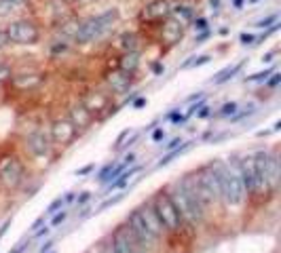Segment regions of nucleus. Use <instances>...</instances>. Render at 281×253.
Listing matches in <instances>:
<instances>
[{
    "mask_svg": "<svg viewBox=\"0 0 281 253\" xmlns=\"http://www.w3.org/2000/svg\"><path fill=\"white\" fill-rule=\"evenodd\" d=\"M172 201L178 209L180 217L190 224H199L203 219V203L196 194V177H186L172 194Z\"/></svg>",
    "mask_w": 281,
    "mask_h": 253,
    "instance_id": "obj_1",
    "label": "nucleus"
},
{
    "mask_svg": "<svg viewBox=\"0 0 281 253\" xmlns=\"http://www.w3.org/2000/svg\"><path fill=\"white\" fill-rule=\"evenodd\" d=\"M119 9H108L104 13L95 17H89L87 21L78 23V30L74 34V40L80 42V45H87V42H93V40H100L104 34H108L115 23L119 21Z\"/></svg>",
    "mask_w": 281,
    "mask_h": 253,
    "instance_id": "obj_2",
    "label": "nucleus"
},
{
    "mask_svg": "<svg viewBox=\"0 0 281 253\" xmlns=\"http://www.w3.org/2000/svg\"><path fill=\"white\" fill-rule=\"evenodd\" d=\"M218 177H220V194L227 201V205L237 207L245 199V186L243 179L239 175V169L235 167H218Z\"/></svg>",
    "mask_w": 281,
    "mask_h": 253,
    "instance_id": "obj_3",
    "label": "nucleus"
},
{
    "mask_svg": "<svg viewBox=\"0 0 281 253\" xmlns=\"http://www.w3.org/2000/svg\"><path fill=\"white\" fill-rule=\"evenodd\" d=\"M196 194H199L201 203H216L222 199L220 194V177H218V167H207L196 177Z\"/></svg>",
    "mask_w": 281,
    "mask_h": 253,
    "instance_id": "obj_4",
    "label": "nucleus"
},
{
    "mask_svg": "<svg viewBox=\"0 0 281 253\" xmlns=\"http://www.w3.org/2000/svg\"><path fill=\"white\" fill-rule=\"evenodd\" d=\"M152 209H154V213H157V217H159L163 228L172 230V232H176L180 228L182 217H180V213H178V209H176V205H174L170 194L159 192L157 199H154V207Z\"/></svg>",
    "mask_w": 281,
    "mask_h": 253,
    "instance_id": "obj_5",
    "label": "nucleus"
},
{
    "mask_svg": "<svg viewBox=\"0 0 281 253\" xmlns=\"http://www.w3.org/2000/svg\"><path fill=\"white\" fill-rule=\"evenodd\" d=\"M7 36L9 42H15V45H36L40 40V32L34 21L30 19H17L7 27Z\"/></svg>",
    "mask_w": 281,
    "mask_h": 253,
    "instance_id": "obj_6",
    "label": "nucleus"
},
{
    "mask_svg": "<svg viewBox=\"0 0 281 253\" xmlns=\"http://www.w3.org/2000/svg\"><path fill=\"white\" fill-rule=\"evenodd\" d=\"M23 179V167L19 163L17 156L7 154V156L0 159V184L5 188H17Z\"/></svg>",
    "mask_w": 281,
    "mask_h": 253,
    "instance_id": "obj_7",
    "label": "nucleus"
},
{
    "mask_svg": "<svg viewBox=\"0 0 281 253\" xmlns=\"http://www.w3.org/2000/svg\"><path fill=\"white\" fill-rule=\"evenodd\" d=\"M112 245L117 247L119 253H148L146 245L139 243L135 234L127 226H121L115 230V234H112Z\"/></svg>",
    "mask_w": 281,
    "mask_h": 253,
    "instance_id": "obj_8",
    "label": "nucleus"
},
{
    "mask_svg": "<svg viewBox=\"0 0 281 253\" xmlns=\"http://www.w3.org/2000/svg\"><path fill=\"white\" fill-rule=\"evenodd\" d=\"M127 228L135 234V238L142 245H146V247H150V245H154L159 241L157 236L152 234V230L148 228V224L144 222V217H142V213H139V209H135L133 213L127 217Z\"/></svg>",
    "mask_w": 281,
    "mask_h": 253,
    "instance_id": "obj_9",
    "label": "nucleus"
},
{
    "mask_svg": "<svg viewBox=\"0 0 281 253\" xmlns=\"http://www.w3.org/2000/svg\"><path fill=\"white\" fill-rule=\"evenodd\" d=\"M51 137H53L55 144L70 146L74 142V137H76V126L70 122V118H58V120H53V124H51Z\"/></svg>",
    "mask_w": 281,
    "mask_h": 253,
    "instance_id": "obj_10",
    "label": "nucleus"
},
{
    "mask_svg": "<svg viewBox=\"0 0 281 253\" xmlns=\"http://www.w3.org/2000/svg\"><path fill=\"white\" fill-rule=\"evenodd\" d=\"M27 148L34 156H47L51 152V139L45 131H34L30 137H27Z\"/></svg>",
    "mask_w": 281,
    "mask_h": 253,
    "instance_id": "obj_11",
    "label": "nucleus"
},
{
    "mask_svg": "<svg viewBox=\"0 0 281 253\" xmlns=\"http://www.w3.org/2000/svg\"><path fill=\"white\" fill-rule=\"evenodd\" d=\"M239 175L243 179L245 190H258V179H256V169H254V156H245L239 165Z\"/></svg>",
    "mask_w": 281,
    "mask_h": 253,
    "instance_id": "obj_12",
    "label": "nucleus"
},
{
    "mask_svg": "<svg viewBox=\"0 0 281 253\" xmlns=\"http://www.w3.org/2000/svg\"><path fill=\"white\" fill-rule=\"evenodd\" d=\"M106 82H108V87L112 89V93H125L129 89V84H131V74L123 72V70H115V72H108Z\"/></svg>",
    "mask_w": 281,
    "mask_h": 253,
    "instance_id": "obj_13",
    "label": "nucleus"
},
{
    "mask_svg": "<svg viewBox=\"0 0 281 253\" xmlns=\"http://www.w3.org/2000/svg\"><path fill=\"white\" fill-rule=\"evenodd\" d=\"M170 11H172V5L167 0H152V3L144 7L142 15L146 19H167L170 17Z\"/></svg>",
    "mask_w": 281,
    "mask_h": 253,
    "instance_id": "obj_14",
    "label": "nucleus"
},
{
    "mask_svg": "<svg viewBox=\"0 0 281 253\" xmlns=\"http://www.w3.org/2000/svg\"><path fill=\"white\" fill-rule=\"evenodd\" d=\"M70 122L76 126V131L87 129V126H91V122H93V114L82 104H78V106H74L72 110H70Z\"/></svg>",
    "mask_w": 281,
    "mask_h": 253,
    "instance_id": "obj_15",
    "label": "nucleus"
},
{
    "mask_svg": "<svg viewBox=\"0 0 281 253\" xmlns=\"http://www.w3.org/2000/svg\"><path fill=\"white\" fill-rule=\"evenodd\" d=\"M161 34H163V40L167 42V45H176V42H180L182 34H184V25H180L174 17H167Z\"/></svg>",
    "mask_w": 281,
    "mask_h": 253,
    "instance_id": "obj_16",
    "label": "nucleus"
},
{
    "mask_svg": "<svg viewBox=\"0 0 281 253\" xmlns=\"http://www.w3.org/2000/svg\"><path fill=\"white\" fill-rule=\"evenodd\" d=\"M82 106H85L91 114H97V112H102L108 108V97L100 91H91L85 95V100H82Z\"/></svg>",
    "mask_w": 281,
    "mask_h": 253,
    "instance_id": "obj_17",
    "label": "nucleus"
},
{
    "mask_svg": "<svg viewBox=\"0 0 281 253\" xmlns=\"http://www.w3.org/2000/svg\"><path fill=\"white\" fill-rule=\"evenodd\" d=\"M139 213H142V217H144V222L148 224V228L152 230V234L159 238L161 232H163V226H161V222H159L157 213H154V209H152V207H142V209H139Z\"/></svg>",
    "mask_w": 281,
    "mask_h": 253,
    "instance_id": "obj_18",
    "label": "nucleus"
},
{
    "mask_svg": "<svg viewBox=\"0 0 281 253\" xmlns=\"http://www.w3.org/2000/svg\"><path fill=\"white\" fill-rule=\"evenodd\" d=\"M139 66V59H137V53L135 51H127L121 57V64H119V70H123V72H127V74H133L135 70Z\"/></svg>",
    "mask_w": 281,
    "mask_h": 253,
    "instance_id": "obj_19",
    "label": "nucleus"
},
{
    "mask_svg": "<svg viewBox=\"0 0 281 253\" xmlns=\"http://www.w3.org/2000/svg\"><path fill=\"white\" fill-rule=\"evenodd\" d=\"M170 17H174L180 25H188L192 21V11L188 7H174L170 11Z\"/></svg>",
    "mask_w": 281,
    "mask_h": 253,
    "instance_id": "obj_20",
    "label": "nucleus"
},
{
    "mask_svg": "<svg viewBox=\"0 0 281 253\" xmlns=\"http://www.w3.org/2000/svg\"><path fill=\"white\" fill-rule=\"evenodd\" d=\"M40 80H43L40 74H21L13 82H15V87H19V89H32L36 84H40Z\"/></svg>",
    "mask_w": 281,
    "mask_h": 253,
    "instance_id": "obj_21",
    "label": "nucleus"
},
{
    "mask_svg": "<svg viewBox=\"0 0 281 253\" xmlns=\"http://www.w3.org/2000/svg\"><path fill=\"white\" fill-rule=\"evenodd\" d=\"M241 66L243 64H235L233 68H227V70H222V72L214 78V84H222V82H227L229 78H233V74H237L239 72V70H241Z\"/></svg>",
    "mask_w": 281,
    "mask_h": 253,
    "instance_id": "obj_22",
    "label": "nucleus"
},
{
    "mask_svg": "<svg viewBox=\"0 0 281 253\" xmlns=\"http://www.w3.org/2000/svg\"><path fill=\"white\" fill-rule=\"evenodd\" d=\"M135 47H137V36H135V34L127 32V34L121 36V49H123L125 53H127V51H135Z\"/></svg>",
    "mask_w": 281,
    "mask_h": 253,
    "instance_id": "obj_23",
    "label": "nucleus"
},
{
    "mask_svg": "<svg viewBox=\"0 0 281 253\" xmlns=\"http://www.w3.org/2000/svg\"><path fill=\"white\" fill-rule=\"evenodd\" d=\"M137 171H139V167H133L131 171L123 173V175H121V177H119L117 181H112V184H110V190H112V188H121V186H125V184H127V181H129V179H131V177H133V175H135Z\"/></svg>",
    "mask_w": 281,
    "mask_h": 253,
    "instance_id": "obj_24",
    "label": "nucleus"
},
{
    "mask_svg": "<svg viewBox=\"0 0 281 253\" xmlns=\"http://www.w3.org/2000/svg\"><path fill=\"white\" fill-rule=\"evenodd\" d=\"M188 146H190V144H184V146H180V148H176L174 152H170V154H167V156H165V159H163V161L159 163V167H163V165H170V163H172V161H174L176 156H180V154H182V152H184V150H186Z\"/></svg>",
    "mask_w": 281,
    "mask_h": 253,
    "instance_id": "obj_25",
    "label": "nucleus"
},
{
    "mask_svg": "<svg viewBox=\"0 0 281 253\" xmlns=\"http://www.w3.org/2000/svg\"><path fill=\"white\" fill-rule=\"evenodd\" d=\"M19 7H15L11 3V0H0V17H7V15H11L13 11H17Z\"/></svg>",
    "mask_w": 281,
    "mask_h": 253,
    "instance_id": "obj_26",
    "label": "nucleus"
},
{
    "mask_svg": "<svg viewBox=\"0 0 281 253\" xmlns=\"http://www.w3.org/2000/svg\"><path fill=\"white\" fill-rule=\"evenodd\" d=\"M209 61V55H201V57H190L188 61H184L182 64V68H192V66H203V64H207Z\"/></svg>",
    "mask_w": 281,
    "mask_h": 253,
    "instance_id": "obj_27",
    "label": "nucleus"
},
{
    "mask_svg": "<svg viewBox=\"0 0 281 253\" xmlns=\"http://www.w3.org/2000/svg\"><path fill=\"white\" fill-rule=\"evenodd\" d=\"M121 199H123V194H117L115 199H108V201H104L100 207H97V211H95V213H100V211H104V209H108V207H112V205H117Z\"/></svg>",
    "mask_w": 281,
    "mask_h": 253,
    "instance_id": "obj_28",
    "label": "nucleus"
},
{
    "mask_svg": "<svg viewBox=\"0 0 281 253\" xmlns=\"http://www.w3.org/2000/svg\"><path fill=\"white\" fill-rule=\"evenodd\" d=\"M55 217H53V222H51V228H55V226H60L62 222H66V217H68V211H62V213H53Z\"/></svg>",
    "mask_w": 281,
    "mask_h": 253,
    "instance_id": "obj_29",
    "label": "nucleus"
},
{
    "mask_svg": "<svg viewBox=\"0 0 281 253\" xmlns=\"http://www.w3.org/2000/svg\"><path fill=\"white\" fill-rule=\"evenodd\" d=\"M266 76H271V70H266V72H258V74H251L247 76L249 82H256V80H266Z\"/></svg>",
    "mask_w": 281,
    "mask_h": 253,
    "instance_id": "obj_30",
    "label": "nucleus"
},
{
    "mask_svg": "<svg viewBox=\"0 0 281 253\" xmlns=\"http://www.w3.org/2000/svg\"><path fill=\"white\" fill-rule=\"evenodd\" d=\"M235 110H237V104H227V106L222 108L220 114H222V116H229V114H235Z\"/></svg>",
    "mask_w": 281,
    "mask_h": 253,
    "instance_id": "obj_31",
    "label": "nucleus"
},
{
    "mask_svg": "<svg viewBox=\"0 0 281 253\" xmlns=\"http://www.w3.org/2000/svg\"><path fill=\"white\" fill-rule=\"evenodd\" d=\"M275 21H277V15H271V17L258 21V27H269V23H275Z\"/></svg>",
    "mask_w": 281,
    "mask_h": 253,
    "instance_id": "obj_32",
    "label": "nucleus"
},
{
    "mask_svg": "<svg viewBox=\"0 0 281 253\" xmlns=\"http://www.w3.org/2000/svg\"><path fill=\"white\" fill-rule=\"evenodd\" d=\"M7 76H11V72H9V68H5V66H0V82H3Z\"/></svg>",
    "mask_w": 281,
    "mask_h": 253,
    "instance_id": "obj_33",
    "label": "nucleus"
},
{
    "mask_svg": "<svg viewBox=\"0 0 281 253\" xmlns=\"http://www.w3.org/2000/svg\"><path fill=\"white\" fill-rule=\"evenodd\" d=\"M102 253H119V251H117V247H115V245L110 243V245H106V247H104V251H102Z\"/></svg>",
    "mask_w": 281,
    "mask_h": 253,
    "instance_id": "obj_34",
    "label": "nucleus"
},
{
    "mask_svg": "<svg viewBox=\"0 0 281 253\" xmlns=\"http://www.w3.org/2000/svg\"><path fill=\"white\" fill-rule=\"evenodd\" d=\"M91 199V194L89 192H82V196H80V199H78V205H82V203H87Z\"/></svg>",
    "mask_w": 281,
    "mask_h": 253,
    "instance_id": "obj_35",
    "label": "nucleus"
},
{
    "mask_svg": "<svg viewBox=\"0 0 281 253\" xmlns=\"http://www.w3.org/2000/svg\"><path fill=\"white\" fill-rule=\"evenodd\" d=\"M251 40H254V36H251V34H243V36H241V42H243V45H247V42H251Z\"/></svg>",
    "mask_w": 281,
    "mask_h": 253,
    "instance_id": "obj_36",
    "label": "nucleus"
},
{
    "mask_svg": "<svg viewBox=\"0 0 281 253\" xmlns=\"http://www.w3.org/2000/svg\"><path fill=\"white\" fill-rule=\"evenodd\" d=\"M196 27H199V30H205V27H207V21H205V19H199V21H196Z\"/></svg>",
    "mask_w": 281,
    "mask_h": 253,
    "instance_id": "obj_37",
    "label": "nucleus"
},
{
    "mask_svg": "<svg viewBox=\"0 0 281 253\" xmlns=\"http://www.w3.org/2000/svg\"><path fill=\"white\" fill-rule=\"evenodd\" d=\"M91 169H93V165H89V167H85V169H80V171H76V173H78V175H85V173L91 171Z\"/></svg>",
    "mask_w": 281,
    "mask_h": 253,
    "instance_id": "obj_38",
    "label": "nucleus"
},
{
    "mask_svg": "<svg viewBox=\"0 0 281 253\" xmlns=\"http://www.w3.org/2000/svg\"><path fill=\"white\" fill-rule=\"evenodd\" d=\"M178 144H182V142H180V139H174V142H172V144H167V150H174V148H176Z\"/></svg>",
    "mask_w": 281,
    "mask_h": 253,
    "instance_id": "obj_39",
    "label": "nucleus"
},
{
    "mask_svg": "<svg viewBox=\"0 0 281 253\" xmlns=\"http://www.w3.org/2000/svg\"><path fill=\"white\" fill-rule=\"evenodd\" d=\"M269 84H271V87H277V84H279V74H275V78H273Z\"/></svg>",
    "mask_w": 281,
    "mask_h": 253,
    "instance_id": "obj_40",
    "label": "nucleus"
},
{
    "mask_svg": "<svg viewBox=\"0 0 281 253\" xmlns=\"http://www.w3.org/2000/svg\"><path fill=\"white\" fill-rule=\"evenodd\" d=\"M152 137H154V139H161V137H163V131H161V129H159V131H154Z\"/></svg>",
    "mask_w": 281,
    "mask_h": 253,
    "instance_id": "obj_41",
    "label": "nucleus"
},
{
    "mask_svg": "<svg viewBox=\"0 0 281 253\" xmlns=\"http://www.w3.org/2000/svg\"><path fill=\"white\" fill-rule=\"evenodd\" d=\"M76 3H91V0H76Z\"/></svg>",
    "mask_w": 281,
    "mask_h": 253,
    "instance_id": "obj_42",
    "label": "nucleus"
},
{
    "mask_svg": "<svg viewBox=\"0 0 281 253\" xmlns=\"http://www.w3.org/2000/svg\"><path fill=\"white\" fill-rule=\"evenodd\" d=\"M251 3H256V0H251Z\"/></svg>",
    "mask_w": 281,
    "mask_h": 253,
    "instance_id": "obj_43",
    "label": "nucleus"
}]
</instances>
